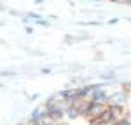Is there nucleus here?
<instances>
[{
  "instance_id": "1",
  "label": "nucleus",
  "mask_w": 131,
  "mask_h": 125,
  "mask_svg": "<svg viewBox=\"0 0 131 125\" xmlns=\"http://www.w3.org/2000/svg\"><path fill=\"white\" fill-rule=\"evenodd\" d=\"M108 97H110V94L107 92V89L98 83L94 89H93V92L89 94V101L91 103H101V104H108Z\"/></svg>"
},
{
  "instance_id": "2",
  "label": "nucleus",
  "mask_w": 131,
  "mask_h": 125,
  "mask_svg": "<svg viewBox=\"0 0 131 125\" xmlns=\"http://www.w3.org/2000/svg\"><path fill=\"white\" fill-rule=\"evenodd\" d=\"M107 108H108V104H101V103H91L89 110H88V113H86V118L89 120V122H94V120H98L101 115L107 111Z\"/></svg>"
},
{
  "instance_id": "3",
  "label": "nucleus",
  "mask_w": 131,
  "mask_h": 125,
  "mask_svg": "<svg viewBox=\"0 0 131 125\" xmlns=\"http://www.w3.org/2000/svg\"><path fill=\"white\" fill-rule=\"evenodd\" d=\"M47 120V111H46V108L42 106V108H35L33 111H31V115H30V122L31 125H39V123H42V122H46Z\"/></svg>"
},
{
  "instance_id": "4",
  "label": "nucleus",
  "mask_w": 131,
  "mask_h": 125,
  "mask_svg": "<svg viewBox=\"0 0 131 125\" xmlns=\"http://www.w3.org/2000/svg\"><path fill=\"white\" fill-rule=\"evenodd\" d=\"M126 101H128V94L124 90H117V92L110 94L108 106H126Z\"/></svg>"
},
{
  "instance_id": "5",
  "label": "nucleus",
  "mask_w": 131,
  "mask_h": 125,
  "mask_svg": "<svg viewBox=\"0 0 131 125\" xmlns=\"http://www.w3.org/2000/svg\"><path fill=\"white\" fill-rule=\"evenodd\" d=\"M89 106H91V101H89V99H81L79 103L75 104V108L79 110V113H81L82 116H86L88 110H89Z\"/></svg>"
},
{
  "instance_id": "6",
  "label": "nucleus",
  "mask_w": 131,
  "mask_h": 125,
  "mask_svg": "<svg viewBox=\"0 0 131 125\" xmlns=\"http://www.w3.org/2000/svg\"><path fill=\"white\" fill-rule=\"evenodd\" d=\"M65 116H68L70 120H75V118H81L82 115L79 113V110H77L75 106H68V108H67V113H65Z\"/></svg>"
},
{
  "instance_id": "7",
  "label": "nucleus",
  "mask_w": 131,
  "mask_h": 125,
  "mask_svg": "<svg viewBox=\"0 0 131 125\" xmlns=\"http://www.w3.org/2000/svg\"><path fill=\"white\" fill-rule=\"evenodd\" d=\"M114 75H115L114 71H107V73H101L100 78H101V80H112V78H114Z\"/></svg>"
},
{
  "instance_id": "8",
  "label": "nucleus",
  "mask_w": 131,
  "mask_h": 125,
  "mask_svg": "<svg viewBox=\"0 0 131 125\" xmlns=\"http://www.w3.org/2000/svg\"><path fill=\"white\" fill-rule=\"evenodd\" d=\"M0 76H16V71H0Z\"/></svg>"
},
{
  "instance_id": "9",
  "label": "nucleus",
  "mask_w": 131,
  "mask_h": 125,
  "mask_svg": "<svg viewBox=\"0 0 131 125\" xmlns=\"http://www.w3.org/2000/svg\"><path fill=\"white\" fill-rule=\"evenodd\" d=\"M40 71L44 73V75H49V73H51V68H42Z\"/></svg>"
},
{
  "instance_id": "10",
  "label": "nucleus",
  "mask_w": 131,
  "mask_h": 125,
  "mask_svg": "<svg viewBox=\"0 0 131 125\" xmlns=\"http://www.w3.org/2000/svg\"><path fill=\"white\" fill-rule=\"evenodd\" d=\"M25 30H26V33H33V28H30V26H26Z\"/></svg>"
},
{
  "instance_id": "11",
  "label": "nucleus",
  "mask_w": 131,
  "mask_h": 125,
  "mask_svg": "<svg viewBox=\"0 0 131 125\" xmlns=\"http://www.w3.org/2000/svg\"><path fill=\"white\" fill-rule=\"evenodd\" d=\"M117 21H119V19H117V18H114V19H110V21H108V23H110V24H115Z\"/></svg>"
},
{
  "instance_id": "12",
  "label": "nucleus",
  "mask_w": 131,
  "mask_h": 125,
  "mask_svg": "<svg viewBox=\"0 0 131 125\" xmlns=\"http://www.w3.org/2000/svg\"><path fill=\"white\" fill-rule=\"evenodd\" d=\"M35 4H44V0H33Z\"/></svg>"
},
{
  "instance_id": "13",
  "label": "nucleus",
  "mask_w": 131,
  "mask_h": 125,
  "mask_svg": "<svg viewBox=\"0 0 131 125\" xmlns=\"http://www.w3.org/2000/svg\"><path fill=\"white\" fill-rule=\"evenodd\" d=\"M4 9H5V7H4V5H2V4H0V10H4Z\"/></svg>"
},
{
  "instance_id": "14",
  "label": "nucleus",
  "mask_w": 131,
  "mask_h": 125,
  "mask_svg": "<svg viewBox=\"0 0 131 125\" xmlns=\"http://www.w3.org/2000/svg\"><path fill=\"white\" fill-rule=\"evenodd\" d=\"M2 43H4V40H0V45H2Z\"/></svg>"
},
{
  "instance_id": "15",
  "label": "nucleus",
  "mask_w": 131,
  "mask_h": 125,
  "mask_svg": "<svg viewBox=\"0 0 131 125\" xmlns=\"http://www.w3.org/2000/svg\"><path fill=\"white\" fill-rule=\"evenodd\" d=\"M91 2H98V0H91Z\"/></svg>"
},
{
  "instance_id": "16",
  "label": "nucleus",
  "mask_w": 131,
  "mask_h": 125,
  "mask_svg": "<svg viewBox=\"0 0 131 125\" xmlns=\"http://www.w3.org/2000/svg\"><path fill=\"white\" fill-rule=\"evenodd\" d=\"M129 21H131V18H129Z\"/></svg>"
}]
</instances>
